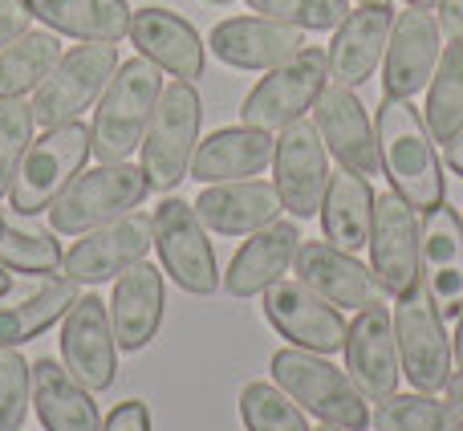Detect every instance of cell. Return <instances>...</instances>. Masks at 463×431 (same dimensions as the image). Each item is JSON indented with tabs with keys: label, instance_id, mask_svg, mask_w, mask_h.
Returning <instances> with one entry per match:
<instances>
[{
	"label": "cell",
	"instance_id": "1",
	"mask_svg": "<svg viewBox=\"0 0 463 431\" xmlns=\"http://www.w3.org/2000/svg\"><path fill=\"white\" fill-rule=\"evenodd\" d=\"M378 159L391 179V187L411 204V208H439L448 184H443V163L435 155V139L427 130V119L411 98H386L374 119Z\"/></svg>",
	"mask_w": 463,
	"mask_h": 431
},
{
	"label": "cell",
	"instance_id": "2",
	"mask_svg": "<svg viewBox=\"0 0 463 431\" xmlns=\"http://www.w3.org/2000/svg\"><path fill=\"white\" fill-rule=\"evenodd\" d=\"M163 98V70L146 57H130L114 70L90 122V151L98 163H122L143 147L151 114Z\"/></svg>",
	"mask_w": 463,
	"mask_h": 431
},
{
	"label": "cell",
	"instance_id": "3",
	"mask_svg": "<svg viewBox=\"0 0 463 431\" xmlns=\"http://www.w3.org/2000/svg\"><path fill=\"white\" fill-rule=\"evenodd\" d=\"M272 383L301 411L317 416L321 424H334L345 431L370 427L366 395H362L358 383H354L345 370H337L326 354L301 350V346H285V350L272 354Z\"/></svg>",
	"mask_w": 463,
	"mask_h": 431
},
{
	"label": "cell",
	"instance_id": "4",
	"mask_svg": "<svg viewBox=\"0 0 463 431\" xmlns=\"http://www.w3.org/2000/svg\"><path fill=\"white\" fill-rule=\"evenodd\" d=\"M203 102L195 81H171L151 114V127L143 135V176L151 192H175L192 171V155L200 147Z\"/></svg>",
	"mask_w": 463,
	"mask_h": 431
},
{
	"label": "cell",
	"instance_id": "5",
	"mask_svg": "<svg viewBox=\"0 0 463 431\" xmlns=\"http://www.w3.org/2000/svg\"><path fill=\"white\" fill-rule=\"evenodd\" d=\"M146 196H151V184H146L143 168L127 159L102 163V168L70 179V187L49 204V224L61 236H86V232L118 220V216L143 208Z\"/></svg>",
	"mask_w": 463,
	"mask_h": 431
},
{
	"label": "cell",
	"instance_id": "6",
	"mask_svg": "<svg viewBox=\"0 0 463 431\" xmlns=\"http://www.w3.org/2000/svg\"><path fill=\"white\" fill-rule=\"evenodd\" d=\"M326 86H329V53L317 45H305L288 62L264 70V78L248 90L244 106H240V119L252 130L280 135L297 119H305V110H313V102L321 98Z\"/></svg>",
	"mask_w": 463,
	"mask_h": 431
},
{
	"label": "cell",
	"instance_id": "7",
	"mask_svg": "<svg viewBox=\"0 0 463 431\" xmlns=\"http://www.w3.org/2000/svg\"><path fill=\"white\" fill-rule=\"evenodd\" d=\"M90 155H94L90 151V127L81 119L65 122V127H49L41 139H33L13 176V187H8L13 212L16 216L49 212V204L70 187V179L81 176Z\"/></svg>",
	"mask_w": 463,
	"mask_h": 431
},
{
	"label": "cell",
	"instance_id": "8",
	"mask_svg": "<svg viewBox=\"0 0 463 431\" xmlns=\"http://www.w3.org/2000/svg\"><path fill=\"white\" fill-rule=\"evenodd\" d=\"M114 70H118V45H106V41L73 45L70 53H61L53 73L33 90V119L45 130L78 122L81 110H90L110 86Z\"/></svg>",
	"mask_w": 463,
	"mask_h": 431
},
{
	"label": "cell",
	"instance_id": "9",
	"mask_svg": "<svg viewBox=\"0 0 463 431\" xmlns=\"http://www.w3.org/2000/svg\"><path fill=\"white\" fill-rule=\"evenodd\" d=\"M155 248H159L163 273L175 281L184 293L212 297L220 289L216 248L208 240V228L195 216V204L167 196L155 208Z\"/></svg>",
	"mask_w": 463,
	"mask_h": 431
},
{
	"label": "cell",
	"instance_id": "10",
	"mask_svg": "<svg viewBox=\"0 0 463 431\" xmlns=\"http://www.w3.org/2000/svg\"><path fill=\"white\" fill-rule=\"evenodd\" d=\"M394 338H399L402 378H411L415 391H443L456 375V354H451L448 326L423 285L394 305Z\"/></svg>",
	"mask_w": 463,
	"mask_h": 431
},
{
	"label": "cell",
	"instance_id": "11",
	"mask_svg": "<svg viewBox=\"0 0 463 431\" xmlns=\"http://www.w3.org/2000/svg\"><path fill=\"white\" fill-rule=\"evenodd\" d=\"M415 212L419 208H411L394 187L374 196V224H370L366 240L370 269H374L383 293L394 302H402L423 285V273H419V228H423V220Z\"/></svg>",
	"mask_w": 463,
	"mask_h": 431
},
{
	"label": "cell",
	"instance_id": "12",
	"mask_svg": "<svg viewBox=\"0 0 463 431\" xmlns=\"http://www.w3.org/2000/svg\"><path fill=\"white\" fill-rule=\"evenodd\" d=\"M61 362L90 395L110 391L118 378V338L110 326V305L98 293H81L61 318Z\"/></svg>",
	"mask_w": 463,
	"mask_h": 431
},
{
	"label": "cell",
	"instance_id": "13",
	"mask_svg": "<svg viewBox=\"0 0 463 431\" xmlns=\"http://www.w3.org/2000/svg\"><path fill=\"white\" fill-rule=\"evenodd\" d=\"M329 184V151L321 143L317 122L297 119L280 130L272 151V187L293 220H309L321 212V196Z\"/></svg>",
	"mask_w": 463,
	"mask_h": 431
},
{
	"label": "cell",
	"instance_id": "14",
	"mask_svg": "<svg viewBox=\"0 0 463 431\" xmlns=\"http://www.w3.org/2000/svg\"><path fill=\"white\" fill-rule=\"evenodd\" d=\"M264 318L280 338H288V346H301L313 354H337L345 346V318L337 305H329L321 293H313L301 277L288 281L280 277L277 285L264 289Z\"/></svg>",
	"mask_w": 463,
	"mask_h": 431
},
{
	"label": "cell",
	"instance_id": "15",
	"mask_svg": "<svg viewBox=\"0 0 463 431\" xmlns=\"http://www.w3.org/2000/svg\"><path fill=\"white\" fill-rule=\"evenodd\" d=\"M155 248V216L146 212H127L118 220L102 224V228L78 236V244L61 256V273L81 285H98L110 281L118 273H127L130 264L146 261V253Z\"/></svg>",
	"mask_w": 463,
	"mask_h": 431
},
{
	"label": "cell",
	"instance_id": "16",
	"mask_svg": "<svg viewBox=\"0 0 463 431\" xmlns=\"http://www.w3.org/2000/svg\"><path fill=\"white\" fill-rule=\"evenodd\" d=\"M345 375L358 383L366 403H383L399 391L402 362L399 338H394V313L383 302L358 310V318L345 330Z\"/></svg>",
	"mask_w": 463,
	"mask_h": 431
},
{
	"label": "cell",
	"instance_id": "17",
	"mask_svg": "<svg viewBox=\"0 0 463 431\" xmlns=\"http://www.w3.org/2000/svg\"><path fill=\"white\" fill-rule=\"evenodd\" d=\"M443 57V33L431 8H407L394 13L391 41L383 53V90L386 98H415L431 86L435 65Z\"/></svg>",
	"mask_w": 463,
	"mask_h": 431
},
{
	"label": "cell",
	"instance_id": "18",
	"mask_svg": "<svg viewBox=\"0 0 463 431\" xmlns=\"http://www.w3.org/2000/svg\"><path fill=\"white\" fill-rule=\"evenodd\" d=\"M293 269L313 293H321L337 310H366L386 297L374 269L329 240H301Z\"/></svg>",
	"mask_w": 463,
	"mask_h": 431
},
{
	"label": "cell",
	"instance_id": "19",
	"mask_svg": "<svg viewBox=\"0 0 463 431\" xmlns=\"http://www.w3.org/2000/svg\"><path fill=\"white\" fill-rule=\"evenodd\" d=\"M317 110V130H321V143L326 151L334 155L342 168L358 171V176H378L383 171V159H378V139H374V122H370L366 106L362 98L354 94L350 86H337L329 81L321 90V98L313 102Z\"/></svg>",
	"mask_w": 463,
	"mask_h": 431
},
{
	"label": "cell",
	"instance_id": "20",
	"mask_svg": "<svg viewBox=\"0 0 463 431\" xmlns=\"http://www.w3.org/2000/svg\"><path fill=\"white\" fill-rule=\"evenodd\" d=\"M419 273L439 318H459L463 310V220L456 208L439 204L419 228Z\"/></svg>",
	"mask_w": 463,
	"mask_h": 431
},
{
	"label": "cell",
	"instance_id": "21",
	"mask_svg": "<svg viewBox=\"0 0 463 431\" xmlns=\"http://www.w3.org/2000/svg\"><path fill=\"white\" fill-rule=\"evenodd\" d=\"M130 45L138 49V57L155 62L159 70H167L179 81H195L203 78V65H208V49H203L200 33L192 21H184L179 13L159 5H146L130 16Z\"/></svg>",
	"mask_w": 463,
	"mask_h": 431
},
{
	"label": "cell",
	"instance_id": "22",
	"mask_svg": "<svg viewBox=\"0 0 463 431\" xmlns=\"http://www.w3.org/2000/svg\"><path fill=\"white\" fill-rule=\"evenodd\" d=\"M394 8L391 5H358L350 8L342 24H337L334 41H329V81L337 86H366L374 70L383 65L386 41H391Z\"/></svg>",
	"mask_w": 463,
	"mask_h": 431
},
{
	"label": "cell",
	"instance_id": "23",
	"mask_svg": "<svg viewBox=\"0 0 463 431\" xmlns=\"http://www.w3.org/2000/svg\"><path fill=\"white\" fill-rule=\"evenodd\" d=\"M212 53L220 62L236 65V70H272V65L288 62L293 53L305 49V29L285 21H272V16H232L220 21L208 37Z\"/></svg>",
	"mask_w": 463,
	"mask_h": 431
},
{
	"label": "cell",
	"instance_id": "24",
	"mask_svg": "<svg viewBox=\"0 0 463 431\" xmlns=\"http://www.w3.org/2000/svg\"><path fill=\"white\" fill-rule=\"evenodd\" d=\"M285 204H280L277 187L264 179H232V184H208L195 200V216L203 228L220 232V236H252V232L269 228L280 220Z\"/></svg>",
	"mask_w": 463,
	"mask_h": 431
},
{
	"label": "cell",
	"instance_id": "25",
	"mask_svg": "<svg viewBox=\"0 0 463 431\" xmlns=\"http://www.w3.org/2000/svg\"><path fill=\"white\" fill-rule=\"evenodd\" d=\"M163 305H167V289H163V273L155 264L138 261L127 273H118L110 293V326L118 338V350H143L155 342L163 326Z\"/></svg>",
	"mask_w": 463,
	"mask_h": 431
},
{
	"label": "cell",
	"instance_id": "26",
	"mask_svg": "<svg viewBox=\"0 0 463 431\" xmlns=\"http://www.w3.org/2000/svg\"><path fill=\"white\" fill-rule=\"evenodd\" d=\"M301 248V228L293 220H272L269 228L252 232L232 256L224 273V289L232 297H260L269 285H277L297 261Z\"/></svg>",
	"mask_w": 463,
	"mask_h": 431
},
{
	"label": "cell",
	"instance_id": "27",
	"mask_svg": "<svg viewBox=\"0 0 463 431\" xmlns=\"http://www.w3.org/2000/svg\"><path fill=\"white\" fill-rule=\"evenodd\" d=\"M272 151H277V143H272V135H264V130L224 127L195 147L187 179H200L203 187L232 184V179H252L272 163Z\"/></svg>",
	"mask_w": 463,
	"mask_h": 431
},
{
	"label": "cell",
	"instance_id": "28",
	"mask_svg": "<svg viewBox=\"0 0 463 431\" xmlns=\"http://www.w3.org/2000/svg\"><path fill=\"white\" fill-rule=\"evenodd\" d=\"M33 407L45 431H102L90 391L53 359L33 362Z\"/></svg>",
	"mask_w": 463,
	"mask_h": 431
},
{
	"label": "cell",
	"instance_id": "29",
	"mask_svg": "<svg viewBox=\"0 0 463 431\" xmlns=\"http://www.w3.org/2000/svg\"><path fill=\"white\" fill-rule=\"evenodd\" d=\"M370 224H374V187L366 176L342 168L329 171L326 196H321V232L329 244L358 253L370 240Z\"/></svg>",
	"mask_w": 463,
	"mask_h": 431
},
{
	"label": "cell",
	"instance_id": "30",
	"mask_svg": "<svg viewBox=\"0 0 463 431\" xmlns=\"http://www.w3.org/2000/svg\"><path fill=\"white\" fill-rule=\"evenodd\" d=\"M24 8L53 33H65L73 41H106V45H118L135 16L127 0H24Z\"/></svg>",
	"mask_w": 463,
	"mask_h": 431
},
{
	"label": "cell",
	"instance_id": "31",
	"mask_svg": "<svg viewBox=\"0 0 463 431\" xmlns=\"http://www.w3.org/2000/svg\"><path fill=\"white\" fill-rule=\"evenodd\" d=\"M78 297H81V281L57 277V281H45V289L29 293L24 302L0 305V350L29 342V338H37L41 330H49L53 321H61Z\"/></svg>",
	"mask_w": 463,
	"mask_h": 431
},
{
	"label": "cell",
	"instance_id": "32",
	"mask_svg": "<svg viewBox=\"0 0 463 431\" xmlns=\"http://www.w3.org/2000/svg\"><path fill=\"white\" fill-rule=\"evenodd\" d=\"M57 62H61V41H57V33L29 29L16 45H8L5 53H0V102L37 90L41 81L53 73Z\"/></svg>",
	"mask_w": 463,
	"mask_h": 431
},
{
	"label": "cell",
	"instance_id": "33",
	"mask_svg": "<svg viewBox=\"0 0 463 431\" xmlns=\"http://www.w3.org/2000/svg\"><path fill=\"white\" fill-rule=\"evenodd\" d=\"M423 119L435 143H451L463 135V41H448V53L435 65Z\"/></svg>",
	"mask_w": 463,
	"mask_h": 431
},
{
	"label": "cell",
	"instance_id": "34",
	"mask_svg": "<svg viewBox=\"0 0 463 431\" xmlns=\"http://www.w3.org/2000/svg\"><path fill=\"white\" fill-rule=\"evenodd\" d=\"M370 427L374 431H463V416L451 403L435 399L427 391H411L391 399H383L370 416Z\"/></svg>",
	"mask_w": 463,
	"mask_h": 431
},
{
	"label": "cell",
	"instance_id": "35",
	"mask_svg": "<svg viewBox=\"0 0 463 431\" xmlns=\"http://www.w3.org/2000/svg\"><path fill=\"white\" fill-rule=\"evenodd\" d=\"M61 244L49 232L29 228V224L13 220L8 212H0V264L29 277H49L61 269Z\"/></svg>",
	"mask_w": 463,
	"mask_h": 431
},
{
	"label": "cell",
	"instance_id": "36",
	"mask_svg": "<svg viewBox=\"0 0 463 431\" xmlns=\"http://www.w3.org/2000/svg\"><path fill=\"white\" fill-rule=\"evenodd\" d=\"M240 419L248 431H313L305 411L277 383H248L240 391Z\"/></svg>",
	"mask_w": 463,
	"mask_h": 431
},
{
	"label": "cell",
	"instance_id": "37",
	"mask_svg": "<svg viewBox=\"0 0 463 431\" xmlns=\"http://www.w3.org/2000/svg\"><path fill=\"white\" fill-rule=\"evenodd\" d=\"M33 127H37V119H33L29 102H21V98L0 102V200L8 196L16 168H21L24 151L33 143Z\"/></svg>",
	"mask_w": 463,
	"mask_h": 431
},
{
	"label": "cell",
	"instance_id": "38",
	"mask_svg": "<svg viewBox=\"0 0 463 431\" xmlns=\"http://www.w3.org/2000/svg\"><path fill=\"white\" fill-rule=\"evenodd\" d=\"M248 8L313 33H329L350 16V0H248Z\"/></svg>",
	"mask_w": 463,
	"mask_h": 431
},
{
	"label": "cell",
	"instance_id": "39",
	"mask_svg": "<svg viewBox=\"0 0 463 431\" xmlns=\"http://www.w3.org/2000/svg\"><path fill=\"white\" fill-rule=\"evenodd\" d=\"M33 403V367L16 346L0 350V431H21Z\"/></svg>",
	"mask_w": 463,
	"mask_h": 431
},
{
	"label": "cell",
	"instance_id": "40",
	"mask_svg": "<svg viewBox=\"0 0 463 431\" xmlns=\"http://www.w3.org/2000/svg\"><path fill=\"white\" fill-rule=\"evenodd\" d=\"M29 21L33 13L24 8V0H0V53L29 33Z\"/></svg>",
	"mask_w": 463,
	"mask_h": 431
},
{
	"label": "cell",
	"instance_id": "41",
	"mask_svg": "<svg viewBox=\"0 0 463 431\" xmlns=\"http://www.w3.org/2000/svg\"><path fill=\"white\" fill-rule=\"evenodd\" d=\"M102 431H151V411H146L143 399H127L110 411Z\"/></svg>",
	"mask_w": 463,
	"mask_h": 431
},
{
	"label": "cell",
	"instance_id": "42",
	"mask_svg": "<svg viewBox=\"0 0 463 431\" xmlns=\"http://www.w3.org/2000/svg\"><path fill=\"white\" fill-rule=\"evenodd\" d=\"M439 16H435V21H439V33L448 41H463V0H439Z\"/></svg>",
	"mask_w": 463,
	"mask_h": 431
},
{
	"label": "cell",
	"instance_id": "43",
	"mask_svg": "<svg viewBox=\"0 0 463 431\" xmlns=\"http://www.w3.org/2000/svg\"><path fill=\"white\" fill-rule=\"evenodd\" d=\"M443 391H448V403H451V407H456L459 416H463V370H456V375L448 378V387H443Z\"/></svg>",
	"mask_w": 463,
	"mask_h": 431
},
{
	"label": "cell",
	"instance_id": "44",
	"mask_svg": "<svg viewBox=\"0 0 463 431\" xmlns=\"http://www.w3.org/2000/svg\"><path fill=\"white\" fill-rule=\"evenodd\" d=\"M443 147H448V168L463 179V135H459V139H451V143H443Z\"/></svg>",
	"mask_w": 463,
	"mask_h": 431
},
{
	"label": "cell",
	"instance_id": "45",
	"mask_svg": "<svg viewBox=\"0 0 463 431\" xmlns=\"http://www.w3.org/2000/svg\"><path fill=\"white\" fill-rule=\"evenodd\" d=\"M451 354H456V370H463V310H459V326H456V338H451Z\"/></svg>",
	"mask_w": 463,
	"mask_h": 431
},
{
	"label": "cell",
	"instance_id": "46",
	"mask_svg": "<svg viewBox=\"0 0 463 431\" xmlns=\"http://www.w3.org/2000/svg\"><path fill=\"white\" fill-rule=\"evenodd\" d=\"M8 289H13V269H5V264H0V297H5Z\"/></svg>",
	"mask_w": 463,
	"mask_h": 431
},
{
	"label": "cell",
	"instance_id": "47",
	"mask_svg": "<svg viewBox=\"0 0 463 431\" xmlns=\"http://www.w3.org/2000/svg\"><path fill=\"white\" fill-rule=\"evenodd\" d=\"M439 0H407V8H435Z\"/></svg>",
	"mask_w": 463,
	"mask_h": 431
},
{
	"label": "cell",
	"instance_id": "48",
	"mask_svg": "<svg viewBox=\"0 0 463 431\" xmlns=\"http://www.w3.org/2000/svg\"><path fill=\"white\" fill-rule=\"evenodd\" d=\"M354 5H391V0H354Z\"/></svg>",
	"mask_w": 463,
	"mask_h": 431
},
{
	"label": "cell",
	"instance_id": "49",
	"mask_svg": "<svg viewBox=\"0 0 463 431\" xmlns=\"http://www.w3.org/2000/svg\"><path fill=\"white\" fill-rule=\"evenodd\" d=\"M317 431H345V427H334V424H321Z\"/></svg>",
	"mask_w": 463,
	"mask_h": 431
},
{
	"label": "cell",
	"instance_id": "50",
	"mask_svg": "<svg viewBox=\"0 0 463 431\" xmlns=\"http://www.w3.org/2000/svg\"><path fill=\"white\" fill-rule=\"evenodd\" d=\"M208 5H232V0H208Z\"/></svg>",
	"mask_w": 463,
	"mask_h": 431
},
{
	"label": "cell",
	"instance_id": "51",
	"mask_svg": "<svg viewBox=\"0 0 463 431\" xmlns=\"http://www.w3.org/2000/svg\"><path fill=\"white\" fill-rule=\"evenodd\" d=\"M459 220H463V212H459Z\"/></svg>",
	"mask_w": 463,
	"mask_h": 431
}]
</instances>
